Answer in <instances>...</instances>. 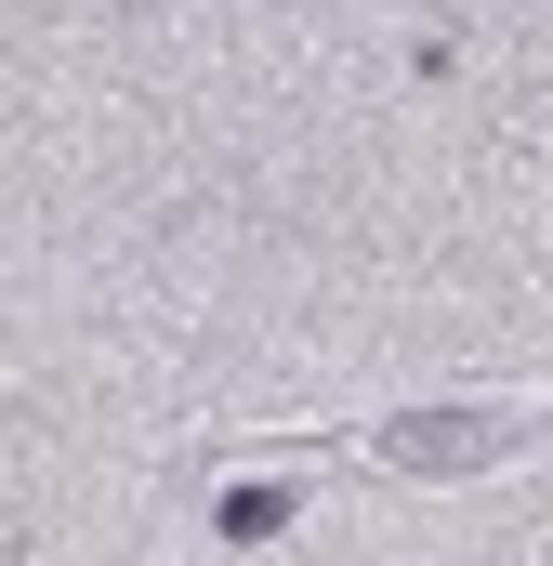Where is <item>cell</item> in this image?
<instances>
[{"label": "cell", "instance_id": "cell-1", "mask_svg": "<svg viewBox=\"0 0 553 566\" xmlns=\"http://www.w3.org/2000/svg\"><path fill=\"white\" fill-rule=\"evenodd\" d=\"M290 527V488H225V541H276Z\"/></svg>", "mask_w": 553, "mask_h": 566}]
</instances>
